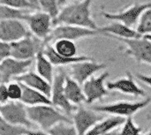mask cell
<instances>
[{
    "mask_svg": "<svg viewBox=\"0 0 151 135\" xmlns=\"http://www.w3.org/2000/svg\"><path fill=\"white\" fill-rule=\"evenodd\" d=\"M93 0H81L72 3L61 10L58 16L53 19V27L57 25H71L98 30L91 14V4Z\"/></svg>",
    "mask_w": 151,
    "mask_h": 135,
    "instance_id": "obj_1",
    "label": "cell"
},
{
    "mask_svg": "<svg viewBox=\"0 0 151 135\" xmlns=\"http://www.w3.org/2000/svg\"><path fill=\"white\" fill-rule=\"evenodd\" d=\"M27 114L31 123L42 131H49L61 122H73L72 119L51 104L27 107Z\"/></svg>",
    "mask_w": 151,
    "mask_h": 135,
    "instance_id": "obj_2",
    "label": "cell"
},
{
    "mask_svg": "<svg viewBox=\"0 0 151 135\" xmlns=\"http://www.w3.org/2000/svg\"><path fill=\"white\" fill-rule=\"evenodd\" d=\"M151 103L150 97H146L141 101L130 102V101H118L111 103L93 105L90 107L91 110L99 113H106L111 116L120 117L127 118L133 117L135 113L149 106Z\"/></svg>",
    "mask_w": 151,
    "mask_h": 135,
    "instance_id": "obj_3",
    "label": "cell"
},
{
    "mask_svg": "<svg viewBox=\"0 0 151 135\" xmlns=\"http://www.w3.org/2000/svg\"><path fill=\"white\" fill-rule=\"evenodd\" d=\"M124 43L123 53L134 58L138 64H146L151 66V35H146L140 39H123L111 36Z\"/></svg>",
    "mask_w": 151,
    "mask_h": 135,
    "instance_id": "obj_4",
    "label": "cell"
},
{
    "mask_svg": "<svg viewBox=\"0 0 151 135\" xmlns=\"http://www.w3.org/2000/svg\"><path fill=\"white\" fill-rule=\"evenodd\" d=\"M67 73L65 70L60 69L57 73H55V76L53 81L51 83V94H50V103L55 108L59 110L67 117H72L73 114L77 110V106L73 105L66 98L64 85Z\"/></svg>",
    "mask_w": 151,
    "mask_h": 135,
    "instance_id": "obj_5",
    "label": "cell"
},
{
    "mask_svg": "<svg viewBox=\"0 0 151 135\" xmlns=\"http://www.w3.org/2000/svg\"><path fill=\"white\" fill-rule=\"evenodd\" d=\"M0 117L13 126L27 130L35 129V126L28 118L27 107L21 102L10 101L6 104L0 106Z\"/></svg>",
    "mask_w": 151,
    "mask_h": 135,
    "instance_id": "obj_6",
    "label": "cell"
},
{
    "mask_svg": "<svg viewBox=\"0 0 151 135\" xmlns=\"http://www.w3.org/2000/svg\"><path fill=\"white\" fill-rule=\"evenodd\" d=\"M24 22L32 35L44 42L53 28L52 17L42 11H31L26 16Z\"/></svg>",
    "mask_w": 151,
    "mask_h": 135,
    "instance_id": "obj_7",
    "label": "cell"
},
{
    "mask_svg": "<svg viewBox=\"0 0 151 135\" xmlns=\"http://www.w3.org/2000/svg\"><path fill=\"white\" fill-rule=\"evenodd\" d=\"M149 8H151V3H134L116 13L102 10L100 15L111 21L121 22L134 28V27L137 26L142 14Z\"/></svg>",
    "mask_w": 151,
    "mask_h": 135,
    "instance_id": "obj_8",
    "label": "cell"
},
{
    "mask_svg": "<svg viewBox=\"0 0 151 135\" xmlns=\"http://www.w3.org/2000/svg\"><path fill=\"white\" fill-rule=\"evenodd\" d=\"M45 42L36 38L31 34L11 43V57L19 60H34L35 56L43 50Z\"/></svg>",
    "mask_w": 151,
    "mask_h": 135,
    "instance_id": "obj_9",
    "label": "cell"
},
{
    "mask_svg": "<svg viewBox=\"0 0 151 135\" xmlns=\"http://www.w3.org/2000/svg\"><path fill=\"white\" fill-rule=\"evenodd\" d=\"M98 34H101L98 30L71 25H57L53 27L49 37L45 41V43H52L53 42L60 39L75 42L81 39L96 36Z\"/></svg>",
    "mask_w": 151,
    "mask_h": 135,
    "instance_id": "obj_10",
    "label": "cell"
},
{
    "mask_svg": "<svg viewBox=\"0 0 151 135\" xmlns=\"http://www.w3.org/2000/svg\"><path fill=\"white\" fill-rule=\"evenodd\" d=\"M109 75L110 73L105 71L98 76H92L82 85L87 104L90 105L110 95V91L107 89L105 84V80Z\"/></svg>",
    "mask_w": 151,
    "mask_h": 135,
    "instance_id": "obj_11",
    "label": "cell"
},
{
    "mask_svg": "<svg viewBox=\"0 0 151 135\" xmlns=\"http://www.w3.org/2000/svg\"><path fill=\"white\" fill-rule=\"evenodd\" d=\"M72 118L73 124L78 135H86L90 129L95 126V125L104 118L102 113L80 106L73 114Z\"/></svg>",
    "mask_w": 151,
    "mask_h": 135,
    "instance_id": "obj_12",
    "label": "cell"
},
{
    "mask_svg": "<svg viewBox=\"0 0 151 135\" xmlns=\"http://www.w3.org/2000/svg\"><path fill=\"white\" fill-rule=\"evenodd\" d=\"M68 66V76H70L76 82L82 86L88 79L94 76L96 73L103 69H105L107 67V64L97 63L95 60H90L77 62Z\"/></svg>",
    "mask_w": 151,
    "mask_h": 135,
    "instance_id": "obj_13",
    "label": "cell"
},
{
    "mask_svg": "<svg viewBox=\"0 0 151 135\" xmlns=\"http://www.w3.org/2000/svg\"><path fill=\"white\" fill-rule=\"evenodd\" d=\"M30 34L26 23L23 20L0 21V41L12 43Z\"/></svg>",
    "mask_w": 151,
    "mask_h": 135,
    "instance_id": "obj_14",
    "label": "cell"
},
{
    "mask_svg": "<svg viewBox=\"0 0 151 135\" xmlns=\"http://www.w3.org/2000/svg\"><path fill=\"white\" fill-rule=\"evenodd\" d=\"M34 60H19L9 57L0 63V72L4 84L16 80L25 73L28 72Z\"/></svg>",
    "mask_w": 151,
    "mask_h": 135,
    "instance_id": "obj_15",
    "label": "cell"
},
{
    "mask_svg": "<svg viewBox=\"0 0 151 135\" xmlns=\"http://www.w3.org/2000/svg\"><path fill=\"white\" fill-rule=\"evenodd\" d=\"M134 76L131 72H127V76L111 80L106 83V88L111 91H117L124 95L136 97H146V92L136 83Z\"/></svg>",
    "mask_w": 151,
    "mask_h": 135,
    "instance_id": "obj_16",
    "label": "cell"
},
{
    "mask_svg": "<svg viewBox=\"0 0 151 135\" xmlns=\"http://www.w3.org/2000/svg\"><path fill=\"white\" fill-rule=\"evenodd\" d=\"M98 31L103 35L123 39H140L146 36L141 34L136 29L127 27L125 24L118 21H111V23L108 25L99 27Z\"/></svg>",
    "mask_w": 151,
    "mask_h": 135,
    "instance_id": "obj_17",
    "label": "cell"
},
{
    "mask_svg": "<svg viewBox=\"0 0 151 135\" xmlns=\"http://www.w3.org/2000/svg\"><path fill=\"white\" fill-rule=\"evenodd\" d=\"M16 80H18L21 84L30 88H33L35 90H37L42 93L49 98L50 97L51 83H50L49 81H47L46 80L39 76L35 72L28 71L25 73L24 74H22L21 76H19V78H17Z\"/></svg>",
    "mask_w": 151,
    "mask_h": 135,
    "instance_id": "obj_18",
    "label": "cell"
},
{
    "mask_svg": "<svg viewBox=\"0 0 151 135\" xmlns=\"http://www.w3.org/2000/svg\"><path fill=\"white\" fill-rule=\"evenodd\" d=\"M42 52L48 57V59L50 61V63L54 66H65V65L68 66V65L74 64V63H77V62L95 60L93 57H88L85 55H81V56H77L75 57H71V58L59 56L53 50L52 45L50 43H45L43 50H42Z\"/></svg>",
    "mask_w": 151,
    "mask_h": 135,
    "instance_id": "obj_19",
    "label": "cell"
},
{
    "mask_svg": "<svg viewBox=\"0 0 151 135\" xmlns=\"http://www.w3.org/2000/svg\"><path fill=\"white\" fill-rule=\"evenodd\" d=\"M64 90L67 100L73 105L79 107L82 103H86V97L82 89V86L68 76V74L65 77Z\"/></svg>",
    "mask_w": 151,
    "mask_h": 135,
    "instance_id": "obj_20",
    "label": "cell"
},
{
    "mask_svg": "<svg viewBox=\"0 0 151 135\" xmlns=\"http://www.w3.org/2000/svg\"><path fill=\"white\" fill-rule=\"evenodd\" d=\"M125 121L126 118L116 116L104 118L96 125H95V126L92 129H90L86 135L111 134L112 131L119 128L120 126H123Z\"/></svg>",
    "mask_w": 151,
    "mask_h": 135,
    "instance_id": "obj_21",
    "label": "cell"
},
{
    "mask_svg": "<svg viewBox=\"0 0 151 135\" xmlns=\"http://www.w3.org/2000/svg\"><path fill=\"white\" fill-rule=\"evenodd\" d=\"M35 64V73L49 81L50 83H52L55 72H54V65L50 63V61L48 59V57L43 54L42 50L40 51L34 59Z\"/></svg>",
    "mask_w": 151,
    "mask_h": 135,
    "instance_id": "obj_22",
    "label": "cell"
},
{
    "mask_svg": "<svg viewBox=\"0 0 151 135\" xmlns=\"http://www.w3.org/2000/svg\"><path fill=\"white\" fill-rule=\"evenodd\" d=\"M20 102L27 107H34L42 104H51L48 96L42 93L30 88L22 84V96Z\"/></svg>",
    "mask_w": 151,
    "mask_h": 135,
    "instance_id": "obj_23",
    "label": "cell"
},
{
    "mask_svg": "<svg viewBox=\"0 0 151 135\" xmlns=\"http://www.w3.org/2000/svg\"><path fill=\"white\" fill-rule=\"evenodd\" d=\"M52 45L53 50L56 51L57 54L65 57H77L78 49L75 42L70 40L60 39L53 42L50 43Z\"/></svg>",
    "mask_w": 151,
    "mask_h": 135,
    "instance_id": "obj_24",
    "label": "cell"
},
{
    "mask_svg": "<svg viewBox=\"0 0 151 135\" xmlns=\"http://www.w3.org/2000/svg\"><path fill=\"white\" fill-rule=\"evenodd\" d=\"M32 10H19L0 4V21L3 20H23Z\"/></svg>",
    "mask_w": 151,
    "mask_h": 135,
    "instance_id": "obj_25",
    "label": "cell"
},
{
    "mask_svg": "<svg viewBox=\"0 0 151 135\" xmlns=\"http://www.w3.org/2000/svg\"><path fill=\"white\" fill-rule=\"evenodd\" d=\"M48 133L50 135H78L73 122H61L50 128Z\"/></svg>",
    "mask_w": 151,
    "mask_h": 135,
    "instance_id": "obj_26",
    "label": "cell"
},
{
    "mask_svg": "<svg viewBox=\"0 0 151 135\" xmlns=\"http://www.w3.org/2000/svg\"><path fill=\"white\" fill-rule=\"evenodd\" d=\"M136 30L142 35H151V8L147 9L142 14Z\"/></svg>",
    "mask_w": 151,
    "mask_h": 135,
    "instance_id": "obj_27",
    "label": "cell"
},
{
    "mask_svg": "<svg viewBox=\"0 0 151 135\" xmlns=\"http://www.w3.org/2000/svg\"><path fill=\"white\" fill-rule=\"evenodd\" d=\"M113 135H144L142 134V128L135 124L133 117L126 118L124 125L122 126L121 131Z\"/></svg>",
    "mask_w": 151,
    "mask_h": 135,
    "instance_id": "obj_28",
    "label": "cell"
},
{
    "mask_svg": "<svg viewBox=\"0 0 151 135\" xmlns=\"http://www.w3.org/2000/svg\"><path fill=\"white\" fill-rule=\"evenodd\" d=\"M39 11L50 14L52 19H55L59 12L58 0H38Z\"/></svg>",
    "mask_w": 151,
    "mask_h": 135,
    "instance_id": "obj_29",
    "label": "cell"
},
{
    "mask_svg": "<svg viewBox=\"0 0 151 135\" xmlns=\"http://www.w3.org/2000/svg\"><path fill=\"white\" fill-rule=\"evenodd\" d=\"M28 130L13 126L0 117V135H22Z\"/></svg>",
    "mask_w": 151,
    "mask_h": 135,
    "instance_id": "obj_30",
    "label": "cell"
},
{
    "mask_svg": "<svg viewBox=\"0 0 151 135\" xmlns=\"http://www.w3.org/2000/svg\"><path fill=\"white\" fill-rule=\"evenodd\" d=\"M9 99L12 102H20L22 96V84L14 80L6 83Z\"/></svg>",
    "mask_w": 151,
    "mask_h": 135,
    "instance_id": "obj_31",
    "label": "cell"
},
{
    "mask_svg": "<svg viewBox=\"0 0 151 135\" xmlns=\"http://www.w3.org/2000/svg\"><path fill=\"white\" fill-rule=\"evenodd\" d=\"M0 4L12 7V8L19 9V10H32V11H34L27 0H1Z\"/></svg>",
    "mask_w": 151,
    "mask_h": 135,
    "instance_id": "obj_32",
    "label": "cell"
},
{
    "mask_svg": "<svg viewBox=\"0 0 151 135\" xmlns=\"http://www.w3.org/2000/svg\"><path fill=\"white\" fill-rule=\"evenodd\" d=\"M11 55H12L11 43L0 41V63L11 57Z\"/></svg>",
    "mask_w": 151,
    "mask_h": 135,
    "instance_id": "obj_33",
    "label": "cell"
},
{
    "mask_svg": "<svg viewBox=\"0 0 151 135\" xmlns=\"http://www.w3.org/2000/svg\"><path fill=\"white\" fill-rule=\"evenodd\" d=\"M10 102L6 84H0V106H3Z\"/></svg>",
    "mask_w": 151,
    "mask_h": 135,
    "instance_id": "obj_34",
    "label": "cell"
},
{
    "mask_svg": "<svg viewBox=\"0 0 151 135\" xmlns=\"http://www.w3.org/2000/svg\"><path fill=\"white\" fill-rule=\"evenodd\" d=\"M134 78L137 79L138 80L142 81V83H144L146 86L150 87L151 88V75H146L143 73H135Z\"/></svg>",
    "mask_w": 151,
    "mask_h": 135,
    "instance_id": "obj_35",
    "label": "cell"
},
{
    "mask_svg": "<svg viewBox=\"0 0 151 135\" xmlns=\"http://www.w3.org/2000/svg\"><path fill=\"white\" fill-rule=\"evenodd\" d=\"M27 135H50L47 131H42L40 129H33V130H28L27 132Z\"/></svg>",
    "mask_w": 151,
    "mask_h": 135,
    "instance_id": "obj_36",
    "label": "cell"
},
{
    "mask_svg": "<svg viewBox=\"0 0 151 135\" xmlns=\"http://www.w3.org/2000/svg\"><path fill=\"white\" fill-rule=\"evenodd\" d=\"M27 3L31 5L32 9L34 11H39V6H38V0H27Z\"/></svg>",
    "mask_w": 151,
    "mask_h": 135,
    "instance_id": "obj_37",
    "label": "cell"
},
{
    "mask_svg": "<svg viewBox=\"0 0 151 135\" xmlns=\"http://www.w3.org/2000/svg\"><path fill=\"white\" fill-rule=\"evenodd\" d=\"M69 1H72V0H58V6H62L64 4H65L66 3H68Z\"/></svg>",
    "mask_w": 151,
    "mask_h": 135,
    "instance_id": "obj_38",
    "label": "cell"
},
{
    "mask_svg": "<svg viewBox=\"0 0 151 135\" xmlns=\"http://www.w3.org/2000/svg\"><path fill=\"white\" fill-rule=\"evenodd\" d=\"M4 83L3 82V78H2V74H1V72H0V84Z\"/></svg>",
    "mask_w": 151,
    "mask_h": 135,
    "instance_id": "obj_39",
    "label": "cell"
},
{
    "mask_svg": "<svg viewBox=\"0 0 151 135\" xmlns=\"http://www.w3.org/2000/svg\"><path fill=\"white\" fill-rule=\"evenodd\" d=\"M145 135H151V129L150 130V131H149V132H148V133H147V134H146Z\"/></svg>",
    "mask_w": 151,
    "mask_h": 135,
    "instance_id": "obj_40",
    "label": "cell"
},
{
    "mask_svg": "<svg viewBox=\"0 0 151 135\" xmlns=\"http://www.w3.org/2000/svg\"><path fill=\"white\" fill-rule=\"evenodd\" d=\"M22 135H27V133H26V134H22Z\"/></svg>",
    "mask_w": 151,
    "mask_h": 135,
    "instance_id": "obj_41",
    "label": "cell"
},
{
    "mask_svg": "<svg viewBox=\"0 0 151 135\" xmlns=\"http://www.w3.org/2000/svg\"><path fill=\"white\" fill-rule=\"evenodd\" d=\"M107 135H113L112 134H107Z\"/></svg>",
    "mask_w": 151,
    "mask_h": 135,
    "instance_id": "obj_42",
    "label": "cell"
},
{
    "mask_svg": "<svg viewBox=\"0 0 151 135\" xmlns=\"http://www.w3.org/2000/svg\"><path fill=\"white\" fill-rule=\"evenodd\" d=\"M121 1H123V2H124V0H121Z\"/></svg>",
    "mask_w": 151,
    "mask_h": 135,
    "instance_id": "obj_43",
    "label": "cell"
},
{
    "mask_svg": "<svg viewBox=\"0 0 151 135\" xmlns=\"http://www.w3.org/2000/svg\"><path fill=\"white\" fill-rule=\"evenodd\" d=\"M0 1H1V0H0Z\"/></svg>",
    "mask_w": 151,
    "mask_h": 135,
    "instance_id": "obj_44",
    "label": "cell"
}]
</instances>
